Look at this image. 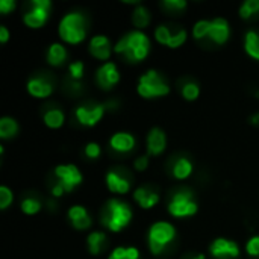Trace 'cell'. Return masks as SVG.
I'll use <instances>...</instances> for the list:
<instances>
[{"instance_id":"obj_26","label":"cell","mask_w":259,"mask_h":259,"mask_svg":"<svg viewBox=\"0 0 259 259\" xmlns=\"http://www.w3.org/2000/svg\"><path fill=\"white\" fill-rule=\"evenodd\" d=\"M132 20H134L135 26H138V27H146V26L149 24V21H150L149 11H147L146 8H143V6L137 8V9L134 11Z\"/></svg>"},{"instance_id":"obj_14","label":"cell","mask_w":259,"mask_h":259,"mask_svg":"<svg viewBox=\"0 0 259 259\" xmlns=\"http://www.w3.org/2000/svg\"><path fill=\"white\" fill-rule=\"evenodd\" d=\"M27 91L33 97L44 99V97H47V96L52 94L53 88H52L50 82H47L46 79H42V77H32L27 82Z\"/></svg>"},{"instance_id":"obj_20","label":"cell","mask_w":259,"mask_h":259,"mask_svg":"<svg viewBox=\"0 0 259 259\" xmlns=\"http://www.w3.org/2000/svg\"><path fill=\"white\" fill-rule=\"evenodd\" d=\"M67 59V50L62 44L59 42H55L49 47V52H47V61L49 64L52 65H61L64 64V61Z\"/></svg>"},{"instance_id":"obj_45","label":"cell","mask_w":259,"mask_h":259,"mask_svg":"<svg viewBox=\"0 0 259 259\" xmlns=\"http://www.w3.org/2000/svg\"><path fill=\"white\" fill-rule=\"evenodd\" d=\"M193 259H205V255H197L196 258H193Z\"/></svg>"},{"instance_id":"obj_9","label":"cell","mask_w":259,"mask_h":259,"mask_svg":"<svg viewBox=\"0 0 259 259\" xmlns=\"http://www.w3.org/2000/svg\"><path fill=\"white\" fill-rule=\"evenodd\" d=\"M105 105H85V106H79L76 109V118L80 124L83 126H94L97 124L103 114H105Z\"/></svg>"},{"instance_id":"obj_16","label":"cell","mask_w":259,"mask_h":259,"mask_svg":"<svg viewBox=\"0 0 259 259\" xmlns=\"http://www.w3.org/2000/svg\"><path fill=\"white\" fill-rule=\"evenodd\" d=\"M68 219L76 229H88L91 226V219L83 206H73L68 211Z\"/></svg>"},{"instance_id":"obj_44","label":"cell","mask_w":259,"mask_h":259,"mask_svg":"<svg viewBox=\"0 0 259 259\" xmlns=\"http://www.w3.org/2000/svg\"><path fill=\"white\" fill-rule=\"evenodd\" d=\"M252 123H253V124H259V114L252 117Z\"/></svg>"},{"instance_id":"obj_12","label":"cell","mask_w":259,"mask_h":259,"mask_svg":"<svg viewBox=\"0 0 259 259\" xmlns=\"http://www.w3.org/2000/svg\"><path fill=\"white\" fill-rule=\"evenodd\" d=\"M208 36L217 42V44H225L229 38V24L225 18H215L211 21L209 26V33Z\"/></svg>"},{"instance_id":"obj_24","label":"cell","mask_w":259,"mask_h":259,"mask_svg":"<svg viewBox=\"0 0 259 259\" xmlns=\"http://www.w3.org/2000/svg\"><path fill=\"white\" fill-rule=\"evenodd\" d=\"M44 123L52 129H58L64 124V114L59 109H50L44 114Z\"/></svg>"},{"instance_id":"obj_22","label":"cell","mask_w":259,"mask_h":259,"mask_svg":"<svg viewBox=\"0 0 259 259\" xmlns=\"http://www.w3.org/2000/svg\"><path fill=\"white\" fill-rule=\"evenodd\" d=\"M193 171V164L185 159V158H181L175 162L173 165V176L176 179H187Z\"/></svg>"},{"instance_id":"obj_34","label":"cell","mask_w":259,"mask_h":259,"mask_svg":"<svg viewBox=\"0 0 259 259\" xmlns=\"http://www.w3.org/2000/svg\"><path fill=\"white\" fill-rule=\"evenodd\" d=\"M70 76L73 79H77V80L82 79V76H83V64L80 61L70 64Z\"/></svg>"},{"instance_id":"obj_40","label":"cell","mask_w":259,"mask_h":259,"mask_svg":"<svg viewBox=\"0 0 259 259\" xmlns=\"http://www.w3.org/2000/svg\"><path fill=\"white\" fill-rule=\"evenodd\" d=\"M126 252H127V249H124V247H117V249L109 255V258L108 259H126Z\"/></svg>"},{"instance_id":"obj_31","label":"cell","mask_w":259,"mask_h":259,"mask_svg":"<svg viewBox=\"0 0 259 259\" xmlns=\"http://www.w3.org/2000/svg\"><path fill=\"white\" fill-rule=\"evenodd\" d=\"M182 94L187 100H196L200 94V90H199V85L190 82V83H185L184 88H182Z\"/></svg>"},{"instance_id":"obj_42","label":"cell","mask_w":259,"mask_h":259,"mask_svg":"<svg viewBox=\"0 0 259 259\" xmlns=\"http://www.w3.org/2000/svg\"><path fill=\"white\" fill-rule=\"evenodd\" d=\"M8 39H9V32H8V29L5 26H2L0 27V41L2 42H6Z\"/></svg>"},{"instance_id":"obj_17","label":"cell","mask_w":259,"mask_h":259,"mask_svg":"<svg viewBox=\"0 0 259 259\" xmlns=\"http://www.w3.org/2000/svg\"><path fill=\"white\" fill-rule=\"evenodd\" d=\"M111 147L115 150V152H120V153H127L134 149L135 146V140L131 134H124V132H120V134H115L112 135L111 141H109Z\"/></svg>"},{"instance_id":"obj_27","label":"cell","mask_w":259,"mask_h":259,"mask_svg":"<svg viewBox=\"0 0 259 259\" xmlns=\"http://www.w3.org/2000/svg\"><path fill=\"white\" fill-rule=\"evenodd\" d=\"M256 12H259V0H247L240 8V15L243 18H249V17H252Z\"/></svg>"},{"instance_id":"obj_23","label":"cell","mask_w":259,"mask_h":259,"mask_svg":"<svg viewBox=\"0 0 259 259\" xmlns=\"http://www.w3.org/2000/svg\"><path fill=\"white\" fill-rule=\"evenodd\" d=\"M18 131V126H17V121L14 118H9V117H3L0 120V137L3 140L6 138H11L17 134Z\"/></svg>"},{"instance_id":"obj_29","label":"cell","mask_w":259,"mask_h":259,"mask_svg":"<svg viewBox=\"0 0 259 259\" xmlns=\"http://www.w3.org/2000/svg\"><path fill=\"white\" fill-rule=\"evenodd\" d=\"M209 26H211V21L208 20H200L194 24V29H193V33H194V38L197 39H202L203 36H206L209 33Z\"/></svg>"},{"instance_id":"obj_43","label":"cell","mask_w":259,"mask_h":259,"mask_svg":"<svg viewBox=\"0 0 259 259\" xmlns=\"http://www.w3.org/2000/svg\"><path fill=\"white\" fill-rule=\"evenodd\" d=\"M52 193H53L55 197H59V196H62V193H65V191H64V188H62L59 184H56V185L52 188Z\"/></svg>"},{"instance_id":"obj_25","label":"cell","mask_w":259,"mask_h":259,"mask_svg":"<svg viewBox=\"0 0 259 259\" xmlns=\"http://www.w3.org/2000/svg\"><path fill=\"white\" fill-rule=\"evenodd\" d=\"M105 240H106V237H105L103 232H93L88 237V249H90V252L93 255H97L102 250V247L105 244Z\"/></svg>"},{"instance_id":"obj_4","label":"cell","mask_w":259,"mask_h":259,"mask_svg":"<svg viewBox=\"0 0 259 259\" xmlns=\"http://www.w3.org/2000/svg\"><path fill=\"white\" fill-rule=\"evenodd\" d=\"M168 91H170L168 85L164 82V79L155 70H149L146 74H143L140 77L138 93L144 99L162 97V96H167Z\"/></svg>"},{"instance_id":"obj_18","label":"cell","mask_w":259,"mask_h":259,"mask_svg":"<svg viewBox=\"0 0 259 259\" xmlns=\"http://www.w3.org/2000/svg\"><path fill=\"white\" fill-rule=\"evenodd\" d=\"M106 185L112 193H118V194H126L131 190V182L115 171H109L106 175Z\"/></svg>"},{"instance_id":"obj_8","label":"cell","mask_w":259,"mask_h":259,"mask_svg":"<svg viewBox=\"0 0 259 259\" xmlns=\"http://www.w3.org/2000/svg\"><path fill=\"white\" fill-rule=\"evenodd\" d=\"M55 175L58 178V184L64 188L65 193L73 191L77 185L82 182V175L76 165L67 164V165H58L55 168Z\"/></svg>"},{"instance_id":"obj_10","label":"cell","mask_w":259,"mask_h":259,"mask_svg":"<svg viewBox=\"0 0 259 259\" xmlns=\"http://www.w3.org/2000/svg\"><path fill=\"white\" fill-rule=\"evenodd\" d=\"M209 252L214 258L219 259H234L238 258L240 255V247L237 243L231 241V240H226V238H219L215 240L211 247H209Z\"/></svg>"},{"instance_id":"obj_37","label":"cell","mask_w":259,"mask_h":259,"mask_svg":"<svg viewBox=\"0 0 259 259\" xmlns=\"http://www.w3.org/2000/svg\"><path fill=\"white\" fill-rule=\"evenodd\" d=\"M164 6H167L168 9H184L187 3L184 0H165Z\"/></svg>"},{"instance_id":"obj_30","label":"cell","mask_w":259,"mask_h":259,"mask_svg":"<svg viewBox=\"0 0 259 259\" xmlns=\"http://www.w3.org/2000/svg\"><path fill=\"white\" fill-rule=\"evenodd\" d=\"M171 35H173V32H171L167 26H159V27H156V30H155V38H156V41L161 42V44H164V46H168V42H170V39H171Z\"/></svg>"},{"instance_id":"obj_3","label":"cell","mask_w":259,"mask_h":259,"mask_svg":"<svg viewBox=\"0 0 259 259\" xmlns=\"http://www.w3.org/2000/svg\"><path fill=\"white\" fill-rule=\"evenodd\" d=\"M85 20L79 12L67 14L59 23V35L70 44H79L85 39Z\"/></svg>"},{"instance_id":"obj_21","label":"cell","mask_w":259,"mask_h":259,"mask_svg":"<svg viewBox=\"0 0 259 259\" xmlns=\"http://www.w3.org/2000/svg\"><path fill=\"white\" fill-rule=\"evenodd\" d=\"M246 52L253 58L259 61V35L255 30H249L246 33V41H244Z\"/></svg>"},{"instance_id":"obj_11","label":"cell","mask_w":259,"mask_h":259,"mask_svg":"<svg viewBox=\"0 0 259 259\" xmlns=\"http://www.w3.org/2000/svg\"><path fill=\"white\" fill-rule=\"evenodd\" d=\"M120 80V73L112 62L103 64L97 70V82L102 85V88H112Z\"/></svg>"},{"instance_id":"obj_1","label":"cell","mask_w":259,"mask_h":259,"mask_svg":"<svg viewBox=\"0 0 259 259\" xmlns=\"http://www.w3.org/2000/svg\"><path fill=\"white\" fill-rule=\"evenodd\" d=\"M149 49H150V42L146 33H143L141 30H134L124 35L117 42L114 50L117 53H123L129 61L138 62V61H143L149 55Z\"/></svg>"},{"instance_id":"obj_38","label":"cell","mask_w":259,"mask_h":259,"mask_svg":"<svg viewBox=\"0 0 259 259\" xmlns=\"http://www.w3.org/2000/svg\"><path fill=\"white\" fill-rule=\"evenodd\" d=\"M14 8H15L14 0H2V2H0V12H2V14H8V12H11Z\"/></svg>"},{"instance_id":"obj_41","label":"cell","mask_w":259,"mask_h":259,"mask_svg":"<svg viewBox=\"0 0 259 259\" xmlns=\"http://www.w3.org/2000/svg\"><path fill=\"white\" fill-rule=\"evenodd\" d=\"M140 258V252L135 247H127L126 252V259H138Z\"/></svg>"},{"instance_id":"obj_6","label":"cell","mask_w":259,"mask_h":259,"mask_svg":"<svg viewBox=\"0 0 259 259\" xmlns=\"http://www.w3.org/2000/svg\"><path fill=\"white\" fill-rule=\"evenodd\" d=\"M168 211L175 217H188L197 212V203L193 199V194L187 190L176 193L168 203Z\"/></svg>"},{"instance_id":"obj_33","label":"cell","mask_w":259,"mask_h":259,"mask_svg":"<svg viewBox=\"0 0 259 259\" xmlns=\"http://www.w3.org/2000/svg\"><path fill=\"white\" fill-rule=\"evenodd\" d=\"M185 39H187V32H185V30H178L176 33L171 35V39H170V42H168V47L176 49V47H179L181 44H184Z\"/></svg>"},{"instance_id":"obj_15","label":"cell","mask_w":259,"mask_h":259,"mask_svg":"<svg viewBox=\"0 0 259 259\" xmlns=\"http://www.w3.org/2000/svg\"><path fill=\"white\" fill-rule=\"evenodd\" d=\"M165 149V134L155 127L147 135V150L150 155H161Z\"/></svg>"},{"instance_id":"obj_28","label":"cell","mask_w":259,"mask_h":259,"mask_svg":"<svg viewBox=\"0 0 259 259\" xmlns=\"http://www.w3.org/2000/svg\"><path fill=\"white\" fill-rule=\"evenodd\" d=\"M39 209H41V203H39L36 199L29 197V199H24V200L21 202V211H23L24 214L32 215V214H36Z\"/></svg>"},{"instance_id":"obj_19","label":"cell","mask_w":259,"mask_h":259,"mask_svg":"<svg viewBox=\"0 0 259 259\" xmlns=\"http://www.w3.org/2000/svg\"><path fill=\"white\" fill-rule=\"evenodd\" d=\"M134 197L140 203V206L144 208V209H150V208H153L159 202V196L155 191H150L149 188H144V187L135 190Z\"/></svg>"},{"instance_id":"obj_39","label":"cell","mask_w":259,"mask_h":259,"mask_svg":"<svg viewBox=\"0 0 259 259\" xmlns=\"http://www.w3.org/2000/svg\"><path fill=\"white\" fill-rule=\"evenodd\" d=\"M147 165H149V159H147L146 156H140V158H137V161H135V168H137L138 171L146 170V168H147Z\"/></svg>"},{"instance_id":"obj_35","label":"cell","mask_w":259,"mask_h":259,"mask_svg":"<svg viewBox=\"0 0 259 259\" xmlns=\"http://www.w3.org/2000/svg\"><path fill=\"white\" fill-rule=\"evenodd\" d=\"M246 250L250 256H259V237H253L249 240Z\"/></svg>"},{"instance_id":"obj_5","label":"cell","mask_w":259,"mask_h":259,"mask_svg":"<svg viewBox=\"0 0 259 259\" xmlns=\"http://www.w3.org/2000/svg\"><path fill=\"white\" fill-rule=\"evenodd\" d=\"M176 231L167 222L155 223L149 231V247L153 255H159L168 243L175 240Z\"/></svg>"},{"instance_id":"obj_2","label":"cell","mask_w":259,"mask_h":259,"mask_svg":"<svg viewBox=\"0 0 259 259\" xmlns=\"http://www.w3.org/2000/svg\"><path fill=\"white\" fill-rule=\"evenodd\" d=\"M132 219V211L131 208L120 200H109L106 205V214L103 215V225L112 231V232H120L124 226L129 225Z\"/></svg>"},{"instance_id":"obj_7","label":"cell","mask_w":259,"mask_h":259,"mask_svg":"<svg viewBox=\"0 0 259 259\" xmlns=\"http://www.w3.org/2000/svg\"><path fill=\"white\" fill-rule=\"evenodd\" d=\"M49 9H50L49 0H32L30 9L24 14V23L33 29L44 26L49 17Z\"/></svg>"},{"instance_id":"obj_13","label":"cell","mask_w":259,"mask_h":259,"mask_svg":"<svg viewBox=\"0 0 259 259\" xmlns=\"http://www.w3.org/2000/svg\"><path fill=\"white\" fill-rule=\"evenodd\" d=\"M90 52L93 56H96L97 59L106 61L111 56V46H109V39L105 35H97L90 41Z\"/></svg>"},{"instance_id":"obj_36","label":"cell","mask_w":259,"mask_h":259,"mask_svg":"<svg viewBox=\"0 0 259 259\" xmlns=\"http://www.w3.org/2000/svg\"><path fill=\"white\" fill-rule=\"evenodd\" d=\"M85 153H87L88 158L96 159V158H99V155H100V146L96 144V143H90V144L85 147Z\"/></svg>"},{"instance_id":"obj_32","label":"cell","mask_w":259,"mask_h":259,"mask_svg":"<svg viewBox=\"0 0 259 259\" xmlns=\"http://www.w3.org/2000/svg\"><path fill=\"white\" fill-rule=\"evenodd\" d=\"M12 203V191L8 187H0V208L6 209Z\"/></svg>"}]
</instances>
